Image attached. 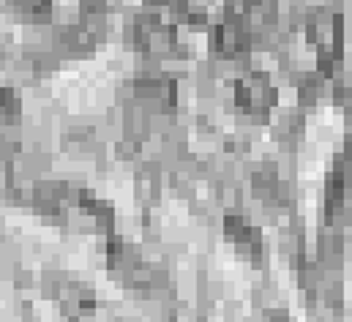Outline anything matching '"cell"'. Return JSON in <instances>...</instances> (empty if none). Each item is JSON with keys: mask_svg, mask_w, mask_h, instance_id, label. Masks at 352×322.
Listing matches in <instances>:
<instances>
[{"mask_svg": "<svg viewBox=\"0 0 352 322\" xmlns=\"http://www.w3.org/2000/svg\"><path fill=\"white\" fill-rule=\"evenodd\" d=\"M232 98L243 115H249L254 120H265L276 104V87L263 74H246V77L235 80Z\"/></svg>", "mask_w": 352, "mask_h": 322, "instance_id": "cell-1", "label": "cell"}, {"mask_svg": "<svg viewBox=\"0 0 352 322\" xmlns=\"http://www.w3.org/2000/svg\"><path fill=\"white\" fill-rule=\"evenodd\" d=\"M131 39L151 58H170L177 47L175 30L159 17H140L131 25Z\"/></svg>", "mask_w": 352, "mask_h": 322, "instance_id": "cell-2", "label": "cell"}, {"mask_svg": "<svg viewBox=\"0 0 352 322\" xmlns=\"http://www.w3.org/2000/svg\"><path fill=\"white\" fill-rule=\"evenodd\" d=\"M213 50L224 61L243 58L246 50H249V30L243 28V22L241 19H224V22H219L216 30H213Z\"/></svg>", "mask_w": 352, "mask_h": 322, "instance_id": "cell-3", "label": "cell"}, {"mask_svg": "<svg viewBox=\"0 0 352 322\" xmlns=\"http://www.w3.org/2000/svg\"><path fill=\"white\" fill-rule=\"evenodd\" d=\"M58 298L63 303V309L69 314H85L88 309H93V290H85V287H77V284H63L58 290Z\"/></svg>", "mask_w": 352, "mask_h": 322, "instance_id": "cell-4", "label": "cell"}, {"mask_svg": "<svg viewBox=\"0 0 352 322\" xmlns=\"http://www.w3.org/2000/svg\"><path fill=\"white\" fill-rule=\"evenodd\" d=\"M14 14L28 22H47L52 17V0H6Z\"/></svg>", "mask_w": 352, "mask_h": 322, "instance_id": "cell-5", "label": "cell"}, {"mask_svg": "<svg viewBox=\"0 0 352 322\" xmlns=\"http://www.w3.org/2000/svg\"><path fill=\"white\" fill-rule=\"evenodd\" d=\"M224 233H227L230 241L235 243V246H241V248H249V251L257 248L254 230H252V224H249L243 216H227V222H224Z\"/></svg>", "mask_w": 352, "mask_h": 322, "instance_id": "cell-6", "label": "cell"}, {"mask_svg": "<svg viewBox=\"0 0 352 322\" xmlns=\"http://www.w3.org/2000/svg\"><path fill=\"white\" fill-rule=\"evenodd\" d=\"M137 93H140V98H148V101H153V104H162V101H167L170 96H173V82L167 80V77H142V80H137Z\"/></svg>", "mask_w": 352, "mask_h": 322, "instance_id": "cell-7", "label": "cell"}, {"mask_svg": "<svg viewBox=\"0 0 352 322\" xmlns=\"http://www.w3.org/2000/svg\"><path fill=\"white\" fill-rule=\"evenodd\" d=\"M22 115V101L16 90L0 85V123H14Z\"/></svg>", "mask_w": 352, "mask_h": 322, "instance_id": "cell-8", "label": "cell"}, {"mask_svg": "<svg viewBox=\"0 0 352 322\" xmlns=\"http://www.w3.org/2000/svg\"><path fill=\"white\" fill-rule=\"evenodd\" d=\"M156 8H170V11H186V0H148Z\"/></svg>", "mask_w": 352, "mask_h": 322, "instance_id": "cell-9", "label": "cell"}]
</instances>
